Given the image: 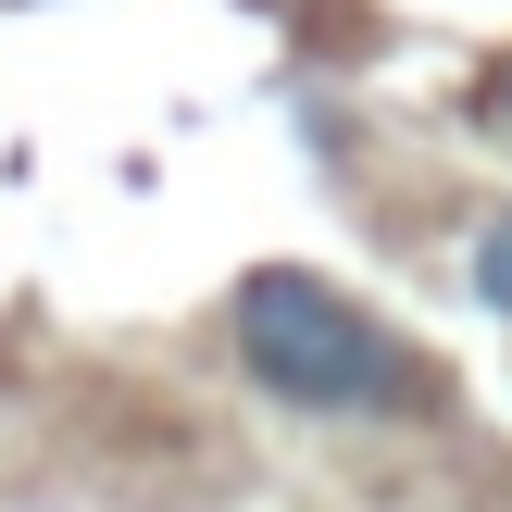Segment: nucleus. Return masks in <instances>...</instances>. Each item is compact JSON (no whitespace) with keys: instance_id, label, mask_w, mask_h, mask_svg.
<instances>
[{"instance_id":"obj_1","label":"nucleus","mask_w":512,"mask_h":512,"mask_svg":"<svg viewBox=\"0 0 512 512\" xmlns=\"http://www.w3.org/2000/svg\"><path fill=\"white\" fill-rule=\"evenodd\" d=\"M238 363L263 375L288 413H413V400L438 388V375H425L350 288L288 275V263H263L238 288Z\"/></svg>"},{"instance_id":"obj_2","label":"nucleus","mask_w":512,"mask_h":512,"mask_svg":"<svg viewBox=\"0 0 512 512\" xmlns=\"http://www.w3.org/2000/svg\"><path fill=\"white\" fill-rule=\"evenodd\" d=\"M475 300H488V313H512V213L475 238Z\"/></svg>"},{"instance_id":"obj_3","label":"nucleus","mask_w":512,"mask_h":512,"mask_svg":"<svg viewBox=\"0 0 512 512\" xmlns=\"http://www.w3.org/2000/svg\"><path fill=\"white\" fill-rule=\"evenodd\" d=\"M488 113H500V125H512V63H500V88H488Z\"/></svg>"}]
</instances>
